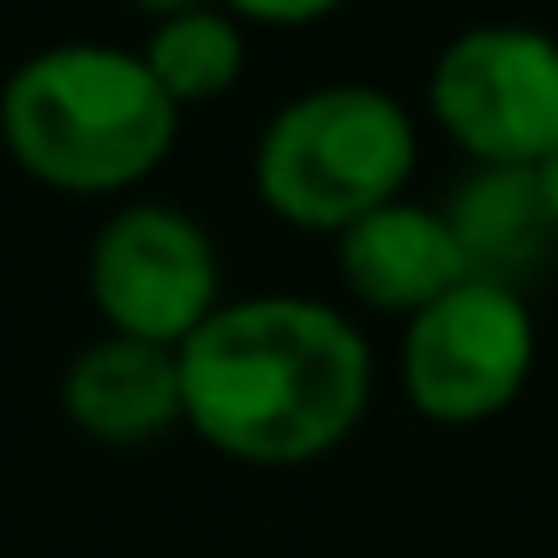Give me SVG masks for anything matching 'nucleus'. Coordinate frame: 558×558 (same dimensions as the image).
Instances as JSON below:
<instances>
[{
	"label": "nucleus",
	"mask_w": 558,
	"mask_h": 558,
	"mask_svg": "<svg viewBox=\"0 0 558 558\" xmlns=\"http://www.w3.org/2000/svg\"><path fill=\"white\" fill-rule=\"evenodd\" d=\"M186 426L246 469H306L354 438L373 409L361 325L313 294L222 301L181 342Z\"/></svg>",
	"instance_id": "nucleus-1"
},
{
	"label": "nucleus",
	"mask_w": 558,
	"mask_h": 558,
	"mask_svg": "<svg viewBox=\"0 0 558 558\" xmlns=\"http://www.w3.org/2000/svg\"><path fill=\"white\" fill-rule=\"evenodd\" d=\"M181 138V102L145 54L114 43H54L0 85V145L31 181L73 198L145 186Z\"/></svg>",
	"instance_id": "nucleus-2"
},
{
	"label": "nucleus",
	"mask_w": 558,
	"mask_h": 558,
	"mask_svg": "<svg viewBox=\"0 0 558 558\" xmlns=\"http://www.w3.org/2000/svg\"><path fill=\"white\" fill-rule=\"evenodd\" d=\"M421 157L414 121L378 85H313L265 121L253 145V193L306 234H342L366 210L402 198Z\"/></svg>",
	"instance_id": "nucleus-3"
},
{
	"label": "nucleus",
	"mask_w": 558,
	"mask_h": 558,
	"mask_svg": "<svg viewBox=\"0 0 558 558\" xmlns=\"http://www.w3.org/2000/svg\"><path fill=\"white\" fill-rule=\"evenodd\" d=\"M534 354H541V337L517 282L469 277L409 318L397 378L421 421L481 426L498 421L529 390Z\"/></svg>",
	"instance_id": "nucleus-4"
},
{
	"label": "nucleus",
	"mask_w": 558,
	"mask_h": 558,
	"mask_svg": "<svg viewBox=\"0 0 558 558\" xmlns=\"http://www.w3.org/2000/svg\"><path fill=\"white\" fill-rule=\"evenodd\" d=\"M426 102L469 162L534 169L558 150V37L534 25L462 31L433 61Z\"/></svg>",
	"instance_id": "nucleus-5"
},
{
	"label": "nucleus",
	"mask_w": 558,
	"mask_h": 558,
	"mask_svg": "<svg viewBox=\"0 0 558 558\" xmlns=\"http://www.w3.org/2000/svg\"><path fill=\"white\" fill-rule=\"evenodd\" d=\"M90 301L114 337L181 349L222 306V258L205 222L174 205H121L90 241Z\"/></svg>",
	"instance_id": "nucleus-6"
},
{
	"label": "nucleus",
	"mask_w": 558,
	"mask_h": 558,
	"mask_svg": "<svg viewBox=\"0 0 558 558\" xmlns=\"http://www.w3.org/2000/svg\"><path fill=\"white\" fill-rule=\"evenodd\" d=\"M337 270L354 301L390 318L426 313L438 294L474 277L450 217L433 205H414V198H390V205L366 210L361 222H349L337 234Z\"/></svg>",
	"instance_id": "nucleus-7"
},
{
	"label": "nucleus",
	"mask_w": 558,
	"mask_h": 558,
	"mask_svg": "<svg viewBox=\"0 0 558 558\" xmlns=\"http://www.w3.org/2000/svg\"><path fill=\"white\" fill-rule=\"evenodd\" d=\"M61 414L97 445H150L186 426L181 349L145 337H97L61 373Z\"/></svg>",
	"instance_id": "nucleus-8"
},
{
	"label": "nucleus",
	"mask_w": 558,
	"mask_h": 558,
	"mask_svg": "<svg viewBox=\"0 0 558 558\" xmlns=\"http://www.w3.org/2000/svg\"><path fill=\"white\" fill-rule=\"evenodd\" d=\"M438 210L457 229L469 270L498 282H517L558 234L553 217H546L534 169H486V162H474V174L450 186V198Z\"/></svg>",
	"instance_id": "nucleus-9"
},
{
	"label": "nucleus",
	"mask_w": 558,
	"mask_h": 558,
	"mask_svg": "<svg viewBox=\"0 0 558 558\" xmlns=\"http://www.w3.org/2000/svg\"><path fill=\"white\" fill-rule=\"evenodd\" d=\"M145 66L181 109L229 97L246 73L241 19H234L222 0L193 7V13H174V19H157V25H150V43H145Z\"/></svg>",
	"instance_id": "nucleus-10"
},
{
	"label": "nucleus",
	"mask_w": 558,
	"mask_h": 558,
	"mask_svg": "<svg viewBox=\"0 0 558 558\" xmlns=\"http://www.w3.org/2000/svg\"><path fill=\"white\" fill-rule=\"evenodd\" d=\"M241 25H270V31H301L318 25V19L342 13L349 0H222Z\"/></svg>",
	"instance_id": "nucleus-11"
},
{
	"label": "nucleus",
	"mask_w": 558,
	"mask_h": 558,
	"mask_svg": "<svg viewBox=\"0 0 558 558\" xmlns=\"http://www.w3.org/2000/svg\"><path fill=\"white\" fill-rule=\"evenodd\" d=\"M534 181H541L546 217H553V229H558V150H553V157H541V162H534Z\"/></svg>",
	"instance_id": "nucleus-12"
},
{
	"label": "nucleus",
	"mask_w": 558,
	"mask_h": 558,
	"mask_svg": "<svg viewBox=\"0 0 558 558\" xmlns=\"http://www.w3.org/2000/svg\"><path fill=\"white\" fill-rule=\"evenodd\" d=\"M133 7L150 19H174V13H193V7H210V0H133Z\"/></svg>",
	"instance_id": "nucleus-13"
}]
</instances>
